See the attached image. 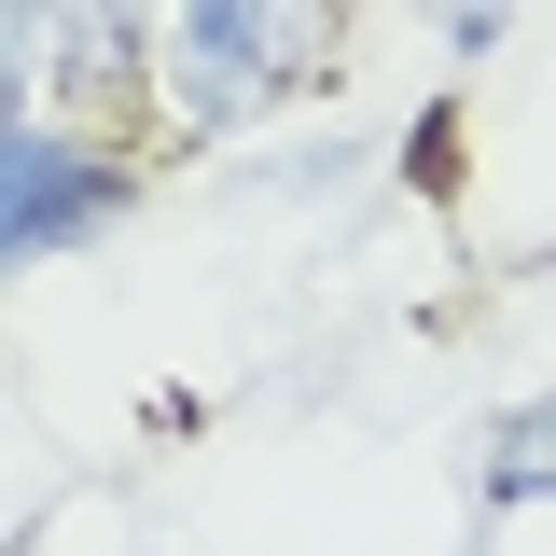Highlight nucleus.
I'll return each instance as SVG.
<instances>
[{
  "mask_svg": "<svg viewBox=\"0 0 556 556\" xmlns=\"http://www.w3.org/2000/svg\"><path fill=\"white\" fill-rule=\"evenodd\" d=\"M334 28H348V0H167L153 84L181 98V126H251L334 70Z\"/></svg>",
  "mask_w": 556,
  "mask_h": 556,
  "instance_id": "obj_1",
  "label": "nucleus"
},
{
  "mask_svg": "<svg viewBox=\"0 0 556 556\" xmlns=\"http://www.w3.org/2000/svg\"><path fill=\"white\" fill-rule=\"evenodd\" d=\"M126 223V153L112 139L56 126V112H0V278L14 265H56L84 237Z\"/></svg>",
  "mask_w": 556,
  "mask_h": 556,
  "instance_id": "obj_2",
  "label": "nucleus"
},
{
  "mask_svg": "<svg viewBox=\"0 0 556 556\" xmlns=\"http://www.w3.org/2000/svg\"><path fill=\"white\" fill-rule=\"evenodd\" d=\"M486 501H501V515H515V501H543V404H515L501 459H486Z\"/></svg>",
  "mask_w": 556,
  "mask_h": 556,
  "instance_id": "obj_3",
  "label": "nucleus"
}]
</instances>
